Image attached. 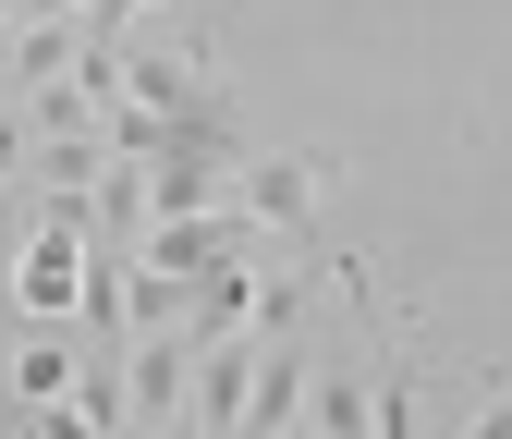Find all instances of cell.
Masks as SVG:
<instances>
[{
    "label": "cell",
    "instance_id": "cell-1",
    "mask_svg": "<svg viewBox=\"0 0 512 439\" xmlns=\"http://www.w3.org/2000/svg\"><path fill=\"white\" fill-rule=\"evenodd\" d=\"M330 171H342L330 147H281V159H244V171H232V208H244L256 232L281 244V232H305V220H317V196H330Z\"/></svg>",
    "mask_w": 512,
    "mask_h": 439
},
{
    "label": "cell",
    "instance_id": "cell-2",
    "mask_svg": "<svg viewBox=\"0 0 512 439\" xmlns=\"http://www.w3.org/2000/svg\"><path fill=\"white\" fill-rule=\"evenodd\" d=\"M305 379H317V354L293 330H256V391H244V439H281L305 415Z\"/></svg>",
    "mask_w": 512,
    "mask_h": 439
},
{
    "label": "cell",
    "instance_id": "cell-3",
    "mask_svg": "<svg viewBox=\"0 0 512 439\" xmlns=\"http://www.w3.org/2000/svg\"><path fill=\"white\" fill-rule=\"evenodd\" d=\"M74 366H86V342H74V330L25 318V342L0 354V391H13V403H61V391H74Z\"/></svg>",
    "mask_w": 512,
    "mask_h": 439
},
{
    "label": "cell",
    "instance_id": "cell-4",
    "mask_svg": "<svg viewBox=\"0 0 512 439\" xmlns=\"http://www.w3.org/2000/svg\"><path fill=\"white\" fill-rule=\"evenodd\" d=\"M25 159H37V110L13 98V110H0V196H13V183H25Z\"/></svg>",
    "mask_w": 512,
    "mask_h": 439
},
{
    "label": "cell",
    "instance_id": "cell-5",
    "mask_svg": "<svg viewBox=\"0 0 512 439\" xmlns=\"http://www.w3.org/2000/svg\"><path fill=\"white\" fill-rule=\"evenodd\" d=\"M86 13V0H25V25H74Z\"/></svg>",
    "mask_w": 512,
    "mask_h": 439
},
{
    "label": "cell",
    "instance_id": "cell-6",
    "mask_svg": "<svg viewBox=\"0 0 512 439\" xmlns=\"http://www.w3.org/2000/svg\"><path fill=\"white\" fill-rule=\"evenodd\" d=\"M13 98H25V74H13V37H0V110H13Z\"/></svg>",
    "mask_w": 512,
    "mask_h": 439
},
{
    "label": "cell",
    "instance_id": "cell-7",
    "mask_svg": "<svg viewBox=\"0 0 512 439\" xmlns=\"http://www.w3.org/2000/svg\"><path fill=\"white\" fill-rule=\"evenodd\" d=\"M13 427H25V403H13V391H0V439H13Z\"/></svg>",
    "mask_w": 512,
    "mask_h": 439
},
{
    "label": "cell",
    "instance_id": "cell-8",
    "mask_svg": "<svg viewBox=\"0 0 512 439\" xmlns=\"http://www.w3.org/2000/svg\"><path fill=\"white\" fill-rule=\"evenodd\" d=\"M13 25H25V0H0V37H13Z\"/></svg>",
    "mask_w": 512,
    "mask_h": 439
}]
</instances>
